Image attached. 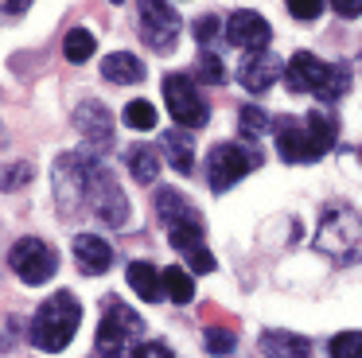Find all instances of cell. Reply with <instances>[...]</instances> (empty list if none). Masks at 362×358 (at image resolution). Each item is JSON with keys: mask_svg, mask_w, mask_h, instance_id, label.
Instances as JSON below:
<instances>
[{"mask_svg": "<svg viewBox=\"0 0 362 358\" xmlns=\"http://www.w3.org/2000/svg\"><path fill=\"white\" fill-rule=\"evenodd\" d=\"M276 152L284 163H315L323 152L335 148L339 121L327 105H315L308 117H276Z\"/></svg>", "mask_w": 362, "mask_h": 358, "instance_id": "cell-1", "label": "cell"}, {"mask_svg": "<svg viewBox=\"0 0 362 358\" xmlns=\"http://www.w3.org/2000/svg\"><path fill=\"white\" fill-rule=\"evenodd\" d=\"M312 246L335 265H354L362 257V214L346 202H327L320 210V230Z\"/></svg>", "mask_w": 362, "mask_h": 358, "instance_id": "cell-2", "label": "cell"}, {"mask_svg": "<svg viewBox=\"0 0 362 358\" xmlns=\"http://www.w3.org/2000/svg\"><path fill=\"white\" fill-rule=\"evenodd\" d=\"M82 323V304L74 292H51L47 300L40 304V311L32 316V342L47 354H59V350L71 347V339L78 335Z\"/></svg>", "mask_w": 362, "mask_h": 358, "instance_id": "cell-3", "label": "cell"}, {"mask_svg": "<svg viewBox=\"0 0 362 358\" xmlns=\"http://www.w3.org/2000/svg\"><path fill=\"white\" fill-rule=\"evenodd\" d=\"M156 214L168 230V241L180 253H195L203 249V214L187 202V195L175 187H160L156 191Z\"/></svg>", "mask_w": 362, "mask_h": 358, "instance_id": "cell-4", "label": "cell"}, {"mask_svg": "<svg viewBox=\"0 0 362 358\" xmlns=\"http://www.w3.org/2000/svg\"><path fill=\"white\" fill-rule=\"evenodd\" d=\"M144 319L136 316L129 304L113 300L110 308L102 311V323H98V358H125L133 354V342L141 339Z\"/></svg>", "mask_w": 362, "mask_h": 358, "instance_id": "cell-5", "label": "cell"}, {"mask_svg": "<svg viewBox=\"0 0 362 358\" xmlns=\"http://www.w3.org/2000/svg\"><path fill=\"white\" fill-rule=\"evenodd\" d=\"M253 168H261V152L250 144H214L206 156V183L211 191H230L238 179H245Z\"/></svg>", "mask_w": 362, "mask_h": 358, "instance_id": "cell-6", "label": "cell"}, {"mask_svg": "<svg viewBox=\"0 0 362 358\" xmlns=\"http://www.w3.org/2000/svg\"><path fill=\"white\" fill-rule=\"evenodd\" d=\"M94 152H66L55 163V195L59 210H78V199H90V175H94Z\"/></svg>", "mask_w": 362, "mask_h": 358, "instance_id": "cell-7", "label": "cell"}, {"mask_svg": "<svg viewBox=\"0 0 362 358\" xmlns=\"http://www.w3.org/2000/svg\"><path fill=\"white\" fill-rule=\"evenodd\" d=\"M8 265L24 284H43V280L55 277L59 269V257L55 249L47 246L43 238H20L16 246L8 249Z\"/></svg>", "mask_w": 362, "mask_h": 358, "instance_id": "cell-8", "label": "cell"}, {"mask_svg": "<svg viewBox=\"0 0 362 358\" xmlns=\"http://www.w3.org/2000/svg\"><path fill=\"white\" fill-rule=\"evenodd\" d=\"M164 101H168V113L175 117V125L180 129H199V125H206V101L199 98L195 82H191V74H168L164 78Z\"/></svg>", "mask_w": 362, "mask_h": 358, "instance_id": "cell-9", "label": "cell"}, {"mask_svg": "<svg viewBox=\"0 0 362 358\" xmlns=\"http://www.w3.org/2000/svg\"><path fill=\"white\" fill-rule=\"evenodd\" d=\"M136 12H141V35H144V43H148L152 51H172L175 39H180V28H183L180 12H175L172 4H156V0H144Z\"/></svg>", "mask_w": 362, "mask_h": 358, "instance_id": "cell-10", "label": "cell"}, {"mask_svg": "<svg viewBox=\"0 0 362 358\" xmlns=\"http://www.w3.org/2000/svg\"><path fill=\"white\" fill-rule=\"evenodd\" d=\"M90 199H94V214L102 218L105 226H125L129 222V199L117 187V179L94 163V175H90Z\"/></svg>", "mask_w": 362, "mask_h": 358, "instance_id": "cell-11", "label": "cell"}, {"mask_svg": "<svg viewBox=\"0 0 362 358\" xmlns=\"http://www.w3.org/2000/svg\"><path fill=\"white\" fill-rule=\"evenodd\" d=\"M222 35H226V43L245 47V51H265V43L273 39V28H269V20L261 12H253V8H238V12L226 16Z\"/></svg>", "mask_w": 362, "mask_h": 358, "instance_id": "cell-12", "label": "cell"}, {"mask_svg": "<svg viewBox=\"0 0 362 358\" xmlns=\"http://www.w3.org/2000/svg\"><path fill=\"white\" fill-rule=\"evenodd\" d=\"M327 74H331L327 62H320L312 51H296L288 59V67H284V86L292 93H315L320 98L323 86H327Z\"/></svg>", "mask_w": 362, "mask_h": 358, "instance_id": "cell-13", "label": "cell"}, {"mask_svg": "<svg viewBox=\"0 0 362 358\" xmlns=\"http://www.w3.org/2000/svg\"><path fill=\"white\" fill-rule=\"evenodd\" d=\"M276 74H284V67H281V59H276L269 47L265 51H250L242 62H238V82H242L250 93L269 90V86L276 82Z\"/></svg>", "mask_w": 362, "mask_h": 358, "instance_id": "cell-14", "label": "cell"}, {"mask_svg": "<svg viewBox=\"0 0 362 358\" xmlns=\"http://www.w3.org/2000/svg\"><path fill=\"white\" fill-rule=\"evenodd\" d=\"M74 125L82 129V137L90 140V152H98V148H110L113 140V117L105 105H98V101H82L78 109H74Z\"/></svg>", "mask_w": 362, "mask_h": 358, "instance_id": "cell-15", "label": "cell"}, {"mask_svg": "<svg viewBox=\"0 0 362 358\" xmlns=\"http://www.w3.org/2000/svg\"><path fill=\"white\" fill-rule=\"evenodd\" d=\"M74 261H78V269L86 277H102L113 265V246L105 238H98V233H78L74 238Z\"/></svg>", "mask_w": 362, "mask_h": 358, "instance_id": "cell-16", "label": "cell"}, {"mask_svg": "<svg viewBox=\"0 0 362 358\" xmlns=\"http://www.w3.org/2000/svg\"><path fill=\"white\" fill-rule=\"evenodd\" d=\"M261 350H265L269 358H308L312 342H308L304 335H292V331H281V327H273V331L261 335Z\"/></svg>", "mask_w": 362, "mask_h": 358, "instance_id": "cell-17", "label": "cell"}, {"mask_svg": "<svg viewBox=\"0 0 362 358\" xmlns=\"http://www.w3.org/2000/svg\"><path fill=\"white\" fill-rule=\"evenodd\" d=\"M125 277H129L133 292L141 296L144 304H160V300H164V272H156L148 261H133Z\"/></svg>", "mask_w": 362, "mask_h": 358, "instance_id": "cell-18", "label": "cell"}, {"mask_svg": "<svg viewBox=\"0 0 362 358\" xmlns=\"http://www.w3.org/2000/svg\"><path fill=\"white\" fill-rule=\"evenodd\" d=\"M102 74L110 78V82H117V86H133V82L144 78V62L136 59L133 51H113V54H105Z\"/></svg>", "mask_w": 362, "mask_h": 358, "instance_id": "cell-19", "label": "cell"}, {"mask_svg": "<svg viewBox=\"0 0 362 358\" xmlns=\"http://www.w3.org/2000/svg\"><path fill=\"white\" fill-rule=\"evenodd\" d=\"M164 152H168V163H172L180 175H191L195 171V144L183 129H168L164 132Z\"/></svg>", "mask_w": 362, "mask_h": 358, "instance_id": "cell-20", "label": "cell"}, {"mask_svg": "<svg viewBox=\"0 0 362 358\" xmlns=\"http://www.w3.org/2000/svg\"><path fill=\"white\" fill-rule=\"evenodd\" d=\"M125 168H129V175H133L136 183H156V175H160V152L152 144H133L125 152Z\"/></svg>", "mask_w": 362, "mask_h": 358, "instance_id": "cell-21", "label": "cell"}, {"mask_svg": "<svg viewBox=\"0 0 362 358\" xmlns=\"http://www.w3.org/2000/svg\"><path fill=\"white\" fill-rule=\"evenodd\" d=\"M121 121L129 125V129H156V105L152 101H144V98H136V101H129L125 105V113H121Z\"/></svg>", "mask_w": 362, "mask_h": 358, "instance_id": "cell-22", "label": "cell"}, {"mask_svg": "<svg viewBox=\"0 0 362 358\" xmlns=\"http://www.w3.org/2000/svg\"><path fill=\"white\" fill-rule=\"evenodd\" d=\"M164 292L172 296V304H191V296H195V284H191V277L180 269V265H172V269L164 272Z\"/></svg>", "mask_w": 362, "mask_h": 358, "instance_id": "cell-23", "label": "cell"}, {"mask_svg": "<svg viewBox=\"0 0 362 358\" xmlns=\"http://www.w3.org/2000/svg\"><path fill=\"white\" fill-rule=\"evenodd\" d=\"M94 35H90L86 28H71L66 31V43H63V51H66V59L71 62H86L90 54H94Z\"/></svg>", "mask_w": 362, "mask_h": 358, "instance_id": "cell-24", "label": "cell"}, {"mask_svg": "<svg viewBox=\"0 0 362 358\" xmlns=\"http://www.w3.org/2000/svg\"><path fill=\"white\" fill-rule=\"evenodd\" d=\"M327 354L331 358H362V331H339L327 342Z\"/></svg>", "mask_w": 362, "mask_h": 358, "instance_id": "cell-25", "label": "cell"}, {"mask_svg": "<svg viewBox=\"0 0 362 358\" xmlns=\"http://www.w3.org/2000/svg\"><path fill=\"white\" fill-rule=\"evenodd\" d=\"M203 342H206V350H211V354H230V350L238 347V335L230 331V327L211 323V327L203 331Z\"/></svg>", "mask_w": 362, "mask_h": 358, "instance_id": "cell-26", "label": "cell"}, {"mask_svg": "<svg viewBox=\"0 0 362 358\" xmlns=\"http://www.w3.org/2000/svg\"><path fill=\"white\" fill-rule=\"evenodd\" d=\"M238 125H242V137L253 144V140L261 137V129L269 125V117H265V109H261V105H242V117H238Z\"/></svg>", "mask_w": 362, "mask_h": 358, "instance_id": "cell-27", "label": "cell"}, {"mask_svg": "<svg viewBox=\"0 0 362 358\" xmlns=\"http://www.w3.org/2000/svg\"><path fill=\"white\" fill-rule=\"evenodd\" d=\"M199 78H203V82H222V78H226V67H222V59L214 51L199 54Z\"/></svg>", "mask_w": 362, "mask_h": 358, "instance_id": "cell-28", "label": "cell"}, {"mask_svg": "<svg viewBox=\"0 0 362 358\" xmlns=\"http://www.w3.org/2000/svg\"><path fill=\"white\" fill-rule=\"evenodd\" d=\"M214 31H218V20H214V16H203V20H195V43H203V51H211Z\"/></svg>", "mask_w": 362, "mask_h": 358, "instance_id": "cell-29", "label": "cell"}, {"mask_svg": "<svg viewBox=\"0 0 362 358\" xmlns=\"http://www.w3.org/2000/svg\"><path fill=\"white\" fill-rule=\"evenodd\" d=\"M288 12L296 20H315L323 12V0H288Z\"/></svg>", "mask_w": 362, "mask_h": 358, "instance_id": "cell-30", "label": "cell"}, {"mask_svg": "<svg viewBox=\"0 0 362 358\" xmlns=\"http://www.w3.org/2000/svg\"><path fill=\"white\" fill-rule=\"evenodd\" d=\"M133 358H175V354L168 350V342H136Z\"/></svg>", "mask_w": 362, "mask_h": 358, "instance_id": "cell-31", "label": "cell"}, {"mask_svg": "<svg viewBox=\"0 0 362 358\" xmlns=\"http://www.w3.org/2000/svg\"><path fill=\"white\" fill-rule=\"evenodd\" d=\"M187 265L195 272H214V257H211V249H195V253H187Z\"/></svg>", "mask_w": 362, "mask_h": 358, "instance_id": "cell-32", "label": "cell"}, {"mask_svg": "<svg viewBox=\"0 0 362 358\" xmlns=\"http://www.w3.org/2000/svg\"><path fill=\"white\" fill-rule=\"evenodd\" d=\"M28 179H32V168H28V163H16V171L8 168V175H4V191H12V187H24Z\"/></svg>", "mask_w": 362, "mask_h": 358, "instance_id": "cell-33", "label": "cell"}, {"mask_svg": "<svg viewBox=\"0 0 362 358\" xmlns=\"http://www.w3.org/2000/svg\"><path fill=\"white\" fill-rule=\"evenodd\" d=\"M331 8H335L339 16H346V20L362 16V0H331Z\"/></svg>", "mask_w": 362, "mask_h": 358, "instance_id": "cell-34", "label": "cell"}, {"mask_svg": "<svg viewBox=\"0 0 362 358\" xmlns=\"http://www.w3.org/2000/svg\"><path fill=\"white\" fill-rule=\"evenodd\" d=\"M24 8H28V4H12V0H8V4H4V12H8V16H20Z\"/></svg>", "mask_w": 362, "mask_h": 358, "instance_id": "cell-35", "label": "cell"}, {"mask_svg": "<svg viewBox=\"0 0 362 358\" xmlns=\"http://www.w3.org/2000/svg\"><path fill=\"white\" fill-rule=\"evenodd\" d=\"M358 160H362V148H358Z\"/></svg>", "mask_w": 362, "mask_h": 358, "instance_id": "cell-36", "label": "cell"}]
</instances>
